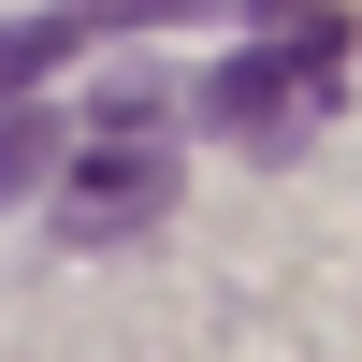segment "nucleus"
Wrapping results in <instances>:
<instances>
[{
    "label": "nucleus",
    "mask_w": 362,
    "mask_h": 362,
    "mask_svg": "<svg viewBox=\"0 0 362 362\" xmlns=\"http://www.w3.org/2000/svg\"><path fill=\"white\" fill-rule=\"evenodd\" d=\"M334 87H348V29L334 15H305V29H276V44H247V58H218V87H203V116H218L232 145H305L319 116H334Z\"/></svg>",
    "instance_id": "nucleus-1"
},
{
    "label": "nucleus",
    "mask_w": 362,
    "mask_h": 362,
    "mask_svg": "<svg viewBox=\"0 0 362 362\" xmlns=\"http://www.w3.org/2000/svg\"><path fill=\"white\" fill-rule=\"evenodd\" d=\"M145 218H174V145L160 131H102L58 174V232H73V247H131Z\"/></svg>",
    "instance_id": "nucleus-2"
},
{
    "label": "nucleus",
    "mask_w": 362,
    "mask_h": 362,
    "mask_svg": "<svg viewBox=\"0 0 362 362\" xmlns=\"http://www.w3.org/2000/svg\"><path fill=\"white\" fill-rule=\"evenodd\" d=\"M73 44H87L73 15H15V29H0V102H29V87H44V73H58Z\"/></svg>",
    "instance_id": "nucleus-3"
},
{
    "label": "nucleus",
    "mask_w": 362,
    "mask_h": 362,
    "mask_svg": "<svg viewBox=\"0 0 362 362\" xmlns=\"http://www.w3.org/2000/svg\"><path fill=\"white\" fill-rule=\"evenodd\" d=\"M44 160H58V116H44V102H15V116H0V203H15Z\"/></svg>",
    "instance_id": "nucleus-4"
},
{
    "label": "nucleus",
    "mask_w": 362,
    "mask_h": 362,
    "mask_svg": "<svg viewBox=\"0 0 362 362\" xmlns=\"http://www.w3.org/2000/svg\"><path fill=\"white\" fill-rule=\"evenodd\" d=\"M73 29H160V15H218V0H58Z\"/></svg>",
    "instance_id": "nucleus-5"
}]
</instances>
